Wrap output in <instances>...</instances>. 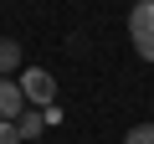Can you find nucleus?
<instances>
[{
  "label": "nucleus",
  "mask_w": 154,
  "mask_h": 144,
  "mask_svg": "<svg viewBox=\"0 0 154 144\" xmlns=\"http://www.w3.org/2000/svg\"><path fill=\"white\" fill-rule=\"evenodd\" d=\"M128 41L144 62H154V0H144V5L128 11Z\"/></svg>",
  "instance_id": "obj_1"
},
{
  "label": "nucleus",
  "mask_w": 154,
  "mask_h": 144,
  "mask_svg": "<svg viewBox=\"0 0 154 144\" xmlns=\"http://www.w3.org/2000/svg\"><path fill=\"white\" fill-rule=\"evenodd\" d=\"M21 98H26V103H36V108H51V98H57V83H51V72H41V67L21 72Z\"/></svg>",
  "instance_id": "obj_2"
},
{
  "label": "nucleus",
  "mask_w": 154,
  "mask_h": 144,
  "mask_svg": "<svg viewBox=\"0 0 154 144\" xmlns=\"http://www.w3.org/2000/svg\"><path fill=\"white\" fill-rule=\"evenodd\" d=\"M21 113H26V98H21V83L0 77V124H16Z\"/></svg>",
  "instance_id": "obj_3"
},
{
  "label": "nucleus",
  "mask_w": 154,
  "mask_h": 144,
  "mask_svg": "<svg viewBox=\"0 0 154 144\" xmlns=\"http://www.w3.org/2000/svg\"><path fill=\"white\" fill-rule=\"evenodd\" d=\"M41 129H46V113H41V108H31V113H21V118H16L21 144H26V139H41Z\"/></svg>",
  "instance_id": "obj_4"
},
{
  "label": "nucleus",
  "mask_w": 154,
  "mask_h": 144,
  "mask_svg": "<svg viewBox=\"0 0 154 144\" xmlns=\"http://www.w3.org/2000/svg\"><path fill=\"white\" fill-rule=\"evenodd\" d=\"M16 67H21V41H11V36H0V77H11Z\"/></svg>",
  "instance_id": "obj_5"
},
{
  "label": "nucleus",
  "mask_w": 154,
  "mask_h": 144,
  "mask_svg": "<svg viewBox=\"0 0 154 144\" xmlns=\"http://www.w3.org/2000/svg\"><path fill=\"white\" fill-rule=\"evenodd\" d=\"M123 144H154V124H134L123 134Z\"/></svg>",
  "instance_id": "obj_6"
},
{
  "label": "nucleus",
  "mask_w": 154,
  "mask_h": 144,
  "mask_svg": "<svg viewBox=\"0 0 154 144\" xmlns=\"http://www.w3.org/2000/svg\"><path fill=\"white\" fill-rule=\"evenodd\" d=\"M0 144H21V134H16V124H0Z\"/></svg>",
  "instance_id": "obj_7"
}]
</instances>
